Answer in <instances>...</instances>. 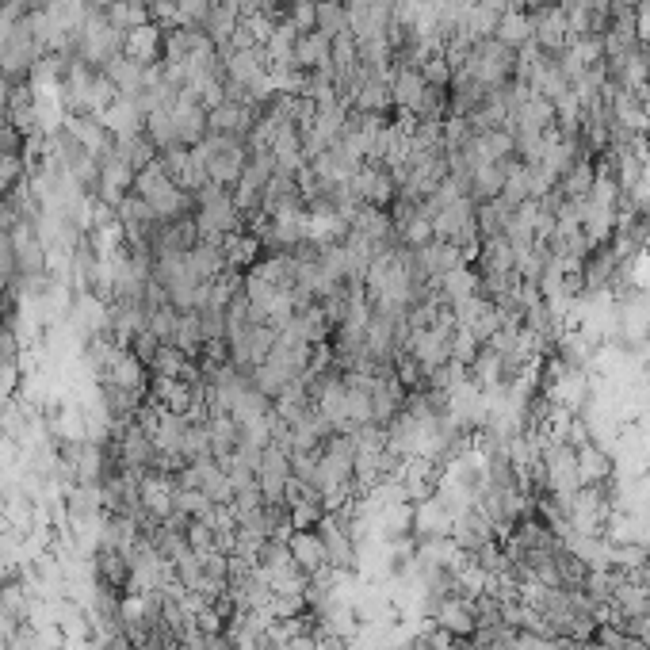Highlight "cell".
Here are the masks:
<instances>
[{
    "instance_id": "cell-2",
    "label": "cell",
    "mask_w": 650,
    "mask_h": 650,
    "mask_svg": "<svg viewBox=\"0 0 650 650\" xmlns=\"http://www.w3.org/2000/svg\"><path fill=\"white\" fill-rule=\"evenodd\" d=\"M245 215L234 203V192L222 184H203V192L195 195V226L203 241H222L230 234H241Z\"/></svg>"
},
{
    "instance_id": "cell-11",
    "label": "cell",
    "mask_w": 650,
    "mask_h": 650,
    "mask_svg": "<svg viewBox=\"0 0 650 650\" xmlns=\"http://www.w3.org/2000/svg\"><path fill=\"white\" fill-rule=\"evenodd\" d=\"M287 551H291V563L299 566L306 578H314L318 570L329 566V559H325V543L314 528H291V532H287Z\"/></svg>"
},
{
    "instance_id": "cell-8",
    "label": "cell",
    "mask_w": 650,
    "mask_h": 650,
    "mask_svg": "<svg viewBox=\"0 0 650 650\" xmlns=\"http://www.w3.org/2000/svg\"><path fill=\"white\" fill-rule=\"evenodd\" d=\"M528 23H532V43L540 46L543 54H563L566 46L574 43L570 20H566V12L559 4H543V8H536V12L528 16Z\"/></svg>"
},
{
    "instance_id": "cell-15",
    "label": "cell",
    "mask_w": 650,
    "mask_h": 650,
    "mask_svg": "<svg viewBox=\"0 0 650 650\" xmlns=\"http://www.w3.org/2000/svg\"><path fill=\"white\" fill-rule=\"evenodd\" d=\"M390 96H394V108L398 111H417L421 96H425V77L417 65H394L390 69Z\"/></svg>"
},
{
    "instance_id": "cell-18",
    "label": "cell",
    "mask_w": 650,
    "mask_h": 650,
    "mask_svg": "<svg viewBox=\"0 0 650 650\" xmlns=\"http://www.w3.org/2000/svg\"><path fill=\"white\" fill-rule=\"evenodd\" d=\"M574 463H578V486H605L608 478L616 475V467H612V455L605 448H597V444H585L574 452Z\"/></svg>"
},
{
    "instance_id": "cell-7",
    "label": "cell",
    "mask_w": 650,
    "mask_h": 650,
    "mask_svg": "<svg viewBox=\"0 0 650 650\" xmlns=\"http://www.w3.org/2000/svg\"><path fill=\"white\" fill-rule=\"evenodd\" d=\"M314 532L322 536L325 543V559L333 570H352L356 566V536H352V524H348L341 513H325Z\"/></svg>"
},
{
    "instance_id": "cell-5",
    "label": "cell",
    "mask_w": 650,
    "mask_h": 650,
    "mask_svg": "<svg viewBox=\"0 0 650 650\" xmlns=\"http://www.w3.org/2000/svg\"><path fill=\"white\" fill-rule=\"evenodd\" d=\"M348 192L356 195V203L364 207H379V211H390V203L398 199V180L390 173L387 165H375V161H364L356 176L348 180Z\"/></svg>"
},
{
    "instance_id": "cell-30",
    "label": "cell",
    "mask_w": 650,
    "mask_h": 650,
    "mask_svg": "<svg viewBox=\"0 0 650 650\" xmlns=\"http://www.w3.org/2000/svg\"><path fill=\"white\" fill-rule=\"evenodd\" d=\"M436 650H459V643H448V647H436Z\"/></svg>"
},
{
    "instance_id": "cell-24",
    "label": "cell",
    "mask_w": 650,
    "mask_h": 650,
    "mask_svg": "<svg viewBox=\"0 0 650 650\" xmlns=\"http://www.w3.org/2000/svg\"><path fill=\"white\" fill-rule=\"evenodd\" d=\"M494 39L505 46H513V50H520L524 43H532V23H528V16L524 12H505L498 20V31H494Z\"/></svg>"
},
{
    "instance_id": "cell-13",
    "label": "cell",
    "mask_w": 650,
    "mask_h": 650,
    "mask_svg": "<svg viewBox=\"0 0 650 650\" xmlns=\"http://www.w3.org/2000/svg\"><path fill=\"white\" fill-rule=\"evenodd\" d=\"M100 123L111 130V138H115V142H130V138H138V134L146 130V111L138 108V100L119 96V100H115V104L100 115Z\"/></svg>"
},
{
    "instance_id": "cell-17",
    "label": "cell",
    "mask_w": 650,
    "mask_h": 650,
    "mask_svg": "<svg viewBox=\"0 0 650 650\" xmlns=\"http://www.w3.org/2000/svg\"><path fill=\"white\" fill-rule=\"evenodd\" d=\"M146 69H150V65H138V62H130L127 54H119L104 73H108V81L115 85L119 96H127V100H142V92H146V85H150V81H146Z\"/></svg>"
},
{
    "instance_id": "cell-25",
    "label": "cell",
    "mask_w": 650,
    "mask_h": 650,
    "mask_svg": "<svg viewBox=\"0 0 650 650\" xmlns=\"http://www.w3.org/2000/svg\"><path fill=\"white\" fill-rule=\"evenodd\" d=\"M318 31L325 39H337L348 31V8L345 0H318Z\"/></svg>"
},
{
    "instance_id": "cell-9",
    "label": "cell",
    "mask_w": 650,
    "mask_h": 650,
    "mask_svg": "<svg viewBox=\"0 0 650 650\" xmlns=\"http://www.w3.org/2000/svg\"><path fill=\"white\" fill-rule=\"evenodd\" d=\"M115 218H119V226H123V234H127V245H146L150 249V238L157 234V215L150 211V203H142L138 195L130 192L123 195V203L115 207Z\"/></svg>"
},
{
    "instance_id": "cell-28",
    "label": "cell",
    "mask_w": 650,
    "mask_h": 650,
    "mask_svg": "<svg viewBox=\"0 0 650 650\" xmlns=\"http://www.w3.org/2000/svg\"><path fill=\"white\" fill-rule=\"evenodd\" d=\"M215 501L207 498V494H199V490H176V513H184V517H192V520H199V517H207V509H211Z\"/></svg>"
},
{
    "instance_id": "cell-21",
    "label": "cell",
    "mask_w": 650,
    "mask_h": 650,
    "mask_svg": "<svg viewBox=\"0 0 650 650\" xmlns=\"http://www.w3.org/2000/svg\"><path fill=\"white\" fill-rule=\"evenodd\" d=\"M501 188H505V161H494V165H478L471 180H467V195L475 203H490L498 199Z\"/></svg>"
},
{
    "instance_id": "cell-6",
    "label": "cell",
    "mask_w": 650,
    "mask_h": 650,
    "mask_svg": "<svg viewBox=\"0 0 650 650\" xmlns=\"http://www.w3.org/2000/svg\"><path fill=\"white\" fill-rule=\"evenodd\" d=\"M161 169L169 173L176 188H184L188 195H199L203 192V184H211V176H207V157L199 146H176V150H165L161 153Z\"/></svg>"
},
{
    "instance_id": "cell-26",
    "label": "cell",
    "mask_w": 650,
    "mask_h": 650,
    "mask_svg": "<svg viewBox=\"0 0 650 650\" xmlns=\"http://www.w3.org/2000/svg\"><path fill=\"white\" fill-rule=\"evenodd\" d=\"M0 605H4V612H8L16 624H27V620H31V593H27L20 582L0 585Z\"/></svg>"
},
{
    "instance_id": "cell-12",
    "label": "cell",
    "mask_w": 650,
    "mask_h": 650,
    "mask_svg": "<svg viewBox=\"0 0 650 650\" xmlns=\"http://www.w3.org/2000/svg\"><path fill=\"white\" fill-rule=\"evenodd\" d=\"M612 0H574L566 8V20H570V35H605L608 23H612Z\"/></svg>"
},
{
    "instance_id": "cell-27",
    "label": "cell",
    "mask_w": 650,
    "mask_h": 650,
    "mask_svg": "<svg viewBox=\"0 0 650 650\" xmlns=\"http://www.w3.org/2000/svg\"><path fill=\"white\" fill-rule=\"evenodd\" d=\"M283 20L291 23L299 35H306V31H318V0H287Z\"/></svg>"
},
{
    "instance_id": "cell-16",
    "label": "cell",
    "mask_w": 650,
    "mask_h": 650,
    "mask_svg": "<svg viewBox=\"0 0 650 650\" xmlns=\"http://www.w3.org/2000/svg\"><path fill=\"white\" fill-rule=\"evenodd\" d=\"M329 43H333V39H325L322 31H306V35H299V43H295V65H299L303 73H333ZM333 77H337V73H333Z\"/></svg>"
},
{
    "instance_id": "cell-22",
    "label": "cell",
    "mask_w": 650,
    "mask_h": 650,
    "mask_svg": "<svg viewBox=\"0 0 650 650\" xmlns=\"http://www.w3.org/2000/svg\"><path fill=\"white\" fill-rule=\"evenodd\" d=\"M238 8H230V4H222L215 0V8L207 12V20H203V31H207V39L222 50V46L230 43V35H234V27H238Z\"/></svg>"
},
{
    "instance_id": "cell-23",
    "label": "cell",
    "mask_w": 650,
    "mask_h": 650,
    "mask_svg": "<svg viewBox=\"0 0 650 650\" xmlns=\"http://www.w3.org/2000/svg\"><path fill=\"white\" fill-rule=\"evenodd\" d=\"M146 138H150L157 153L176 150L180 138H176V123H173V108H157L146 115Z\"/></svg>"
},
{
    "instance_id": "cell-4",
    "label": "cell",
    "mask_w": 650,
    "mask_h": 650,
    "mask_svg": "<svg viewBox=\"0 0 650 650\" xmlns=\"http://www.w3.org/2000/svg\"><path fill=\"white\" fill-rule=\"evenodd\" d=\"M199 150L207 157V176L211 184H222L234 192V184L241 180L245 165H249V142L234 138V134H207L199 142Z\"/></svg>"
},
{
    "instance_id": "cell-29",
    "label": "cell",
    "mask_w": 650,
    "mask_h": 650,
    "mask_svg": "<svg viewBox=\"0 0 650 650\" xmlns=\"http://www.w3.org/2000/svg\"><path fill=\"white\" fill-rule=\"evenodd\" d=\"M543 4H551V0H513V8L517 12H524V16H532L536 8H543Z\"/></svg>"
},
{
    "instance_id": "cell-14",
    "label": "cell",
    "mask_w": 650,
    "mask_h": 650,
    "mask_svg": "<svg viewBox=\"0 0 650 650\" xmlns=\"http://www.w3.org/2000/svg\"><path fill=\"white\" fill-rule=\"evenodd\" d=\"M123 54L138 65H157L165 58V31L157 23L134 27V31H127V39H123Z\"/></svg>"
},
{
    "instance_id": "cell-1",
    "label": "cell",
    "mask_w": 650,
    "mask_h": 650,
    "mask_svg": "<svg viewBox=\"0 0 650 650\" xmlns=\"http://www.w3.org/2000/svg\"><path fill=\"white\" fill-rule=\"evenodd\" d=\"M134 195H138L142 203H150V211L157 215V222L188 218L195 207V195H188L184 188H176L173 180H169V173L161 169V157L134 176Z\"/></svg>"
},
{
    "instance_id": "cell-19",
    "label": "cell",
    "mask_w": 650,
    "mask_h": 650,
    "mask_svg": "<svg viewBox=\"0 0 650 650\" xmlns=\"http://www.w3.org/2000/svg\"><path fill=\"white\" fill-rule=\"evenodd\" d=\"M306 222H310L306 207H287L280 215H272V245L276 249H295L299 241H306Z\"/></svg>"
},
{
    "instance_id": "cell-20",
    "label": "cell",
    "mask_w": 650,
    "mask_h": 650,
    "mask_svg": "<svg viewBox=\"0 0 650 650\" xmlns=\"http://www.w3.org/2000/svg\"><path fill=\"white\" fill-rule=\"evenodd\" d=\"M104 16H108V23L115 27V31H134V27H146V23H153V8L146 4V0H111L108 8H104Z\"/></svg>"
},
{
    "instance_id": "cell-3",
    "label": "cell",
    "mask_w": 650,
    "mask_h": 650,
    "mask_svg": "<svg viewBox=\"0 0 650 650\" xmlns=\"http://www.w3.org/2000/svg\"><path fill=\"white\" fill-rule=\"evenodd\" d=\"M123 31H115L108 23V16L96 8L92 16L85 20V27L73 35V50H77V58L85 65H92V69H108L119 54H123Z\"/></svg>"
},
{
    "instance_id": "cell-10",
    "label": "cell",
    "mask_w": 650,
    "mask_h": 650,
    "mask_svg": "<svg viewBox=\"0 0 650 650\" xmlns=\"http://www.w3.org/2000/svg\"><path fill=\"white\" fill-rule=\"evenodd\" d=\"M429 620H433L440 631H448L452 639H471V635H475V628H478L475 612H471V597H463V593L444 597V601L429 612Z\"/></svg>"
}]
</instances>
